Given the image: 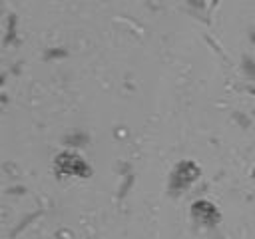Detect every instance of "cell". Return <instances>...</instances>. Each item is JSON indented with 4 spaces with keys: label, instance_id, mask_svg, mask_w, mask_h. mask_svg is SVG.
Listing matches in <instances>:
<instances>
[{
    "label": "cell",
    "instance_id": "1",
    "mask_svg": "<svg viewBox=\"0 0 255 239\" xmlns=\"http://www.w3.org/2000/svg\"><path fill=\"white\" fill-rule=\"evenodd\" d=\"M56 163H58V167L64 173H70V175H88L90 173V167L84 163V159L78 157V155H74V153H62V155H58Z\"/></svg>",
    "mask_w": 255,
    "mask_h": 239
}]
</instances>
